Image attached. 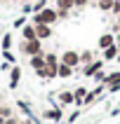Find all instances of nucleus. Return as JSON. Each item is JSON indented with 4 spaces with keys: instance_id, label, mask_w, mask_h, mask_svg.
<instances>
[{
    "instance_id": "f257e3e1",
    "label": "nucleus",
    "mask_w": 120,
    "mask_h": 124,
    "mask_svg": "<svg viewBox=\"0 0 120 124\" xmlns=\"http://www.w3.org/2000/svg\"><path fill=\"white\" fill-rule=\"evenodd\" d=\"M56 21H59V12H56V7H45L42 12L38 14H31V23H47V26H54Z\"/></svg>"
},
{
    "instance_id": "f03ea898",
    "label": "nucleus",
    "mask_w": 120,
    "mask_h": 124,
    "mask_svg": "<svg viewBox=\"0 0 120 124\" xmlns=\"http://www.w3.org/2000/svg\"><path fill=\"white\" fill-rule=\"evenodd\" d=\"M19 52L26 59H31V56H38V54H45V49H42V40H31V42H24L21 40V45H19Z\"/></svg>"
},
{
    "instance_id": "7ed1b4c3",
    "label": "nucleus",
    "mask_w": 120,
    "mask_h": 124,
    "mask_svg": "<svg viewBox=\"0 0 120 124\" xmlns=\"http://www.w3.org/2000/svg\"><path fill=\"white\" fill-rule=\"evenodd\" d=\"M59 61L71 66V68H75V73L83 68V63H80V52L78 49H64L61 54H59Z\"/></svg>"
},
{
    "instance_id": "20e7f679",
    "label": "nucleus",
    "mask_w": 120,
    "mask_h": 124,
    "mask_svg": "<svg viewBox=\"0 0 120 124\" xmlns=\"http://www.w3.org/2000/svg\"><path fill=\"white\" fill-rule=\"evenodd\" d=\"M113 45H118V40H115V33L113 31H108V33H101L97 40V52H104V49L113 47Z\"/></svg>"
},
{
    "instance_id": "39448f33",
    "label": "nucleus",
    "mask_w": 120,
    "mask_h": 124,
    "mask_svg": "<svg viewBox=\"0 0 120 124\" xmlns=\"http://www.w3.org/2000/svg\"><path fill=\"white\" fill-rule=\"evenodd\" d=\"M28 66H31V68H33V73L42 80V73H45V66H47V61H45V54L31 56V59H28Z\"/></svg>"
},
{
    "instance_id": "423d86ee",
    "label": "nucleus",
    "mask_w": 120,
    "mask_h": 124,
    "mask_svg": "<svg viewBox=\"0 0 120 124\" xmlns=\"http://www.w3.org/2000/svg\"><path fill=\"white\" fill-rule=\"evenodd\" d=\"M106 66V61L104 59H97V61H92V63H87V66H83L80 68V73H83V77H94L99 73V70Z\"/></svg>"
},
{
    "instance_id": "0eeeda50",
    "label": "nucleus",
    "mask_w": 120,
    "mask_h": 124,
    "mask_svg": "<svg viewBox=\"0 0 120 124\" xmlns=\"http://www.w3.org/2000/svg\"><path fill=\"white\" fill-rule=\"evenodd\" d=\"M104 84H106V89L108 91H120V70H113V73H108L106 75V80H104Z\"/></svg>"
},
{
    "instance_id": "6e6552de",
    "label": "nucleus",
    "mask_w": 120,
    "mask_h": 124,
    "mask_svg": "<svg viewBox=\"0 0 120 124\" xmlns=\"http://www.w3.org/2000/svg\"><path fill=\"white\" fill-rule=\"evenodd\" d=\"M19 82H21V66H12L9 70V80H7V87L9 89H19Z\"/></svg>"
},
{
    "instance_id": "1a4fd4ad",
    "label": "nucleus",
    "mask_w": 120,
    "mask_h": 124,
    "mask_svg": "<svg viewBox=\"0 0 120 124\" xmlns=\"http://www.w3.org/2000/svg\"><path fill=\"white\" fill-rule=\"evenodd\" d=\"M42 117L45 119H52V122H64V110H61V105H54V108H49V110L42 112Z\"/></svg>"
},
{
    "instance_id": "9d476101",
    "label": "nucleus",
    "mask_w": 120,
    "mask_h": 124,
    "mask_svg": "<svg viewBox=\"0 0 120 124\" xmlns=\"http://www.w3.org/2000/svg\"><path fill=\"white\" fill-rule=\"evenodd\" d=\"M35 26V23H33ZM35 33H38V40H49V38H52V35H54V28L52 26H47V23H38V26H35Z\"/></svg>"
},
{
    "instance_id": "9b49d317",
    "label": "nucleus",
    "mask_w": 120,
    "mask_h": 124,
    "mask_svg": "<svg viewBox=\"0 0 120 124\" xmlns=\"http://www.w3.org/2000/svg\"><path fill=\"white\" fill-rule=\"evenodd\" d=\"M19 33H21V40H24V42H31V40H35V38H38V33H35V26L31 23V21H28L26 26L21 28Z\"/></svg>"
},
{
    "instance_id": "f8f14e48",
    "label": "nucleus",
    "mask_w": 120,
    "mask_h": 124,
    "mask_svg": "<svg viewBox=\"0 0 120 124\" xmlns=\"http://www.w3.org/2000/svg\"><path fill=\"white\" fill-rule=\"evenodd\" d=\"M118 54H120V47H118V45H113V47H108V49H104V52H101V59H104L106 63H111V61H115V59H118Z\"/></svg>"
},
{
    "instance_id": "ddd939ff",
    "label": "nucleus",
    "mask_w": 120,
    "mask_h": 124,
    "mask_svg": "<svg viewBox=\"0 0 120 124\" xmlns=\"http://www.w3.org/2000/svg\"><path fill=\"white\" fill-rule=\"evenodd\" d=\"M0 49L2 52H12L14 49V35L7 31V33H2V40H0Z\"/></svg>"
},
{
    "instance_id": "4468645a",
    "label": "nucleus",
    "mask_w": 120,
    "mask_h": 124,
    "mask_svg": "<svg viewBox=\"0 0 120 124\" xmlns=\"http://www.w3.org/2000/svg\"><path fill=\"white\" fill-rule=\"evenodd\" d=\"M59 105H75V94L73 91H59Z\"/></svg>"
},
{
    "instance_id": "2eb2a0df",
    "label": "nucleus",
    "mask_w": 120,
    "mask_h": 124,
    "mask_svg": "<svg viewBox=\"0 0 120 124\" xmlns=\"http://www.w3.org/2000/svg\"><path fill=\"white\" fill-rule=\"evenodd\" d=\"M87 91H90V89L83 87V84L73 89V94H75V108H83V101H85V96H87Z\"/></svg>"
},
{
    "instance_id": "dca6fc26",
    "label": "nucleus",
    "mask_w": 120,
    "mask_h": 124,
    "mask_svg": "<svg viewBox=\"0 0 120 124\" xmlns=\"http://www.w3.org/2000/svg\"><path fill=\"white\" fill-rule=\"evenodd\" d=\"M92 61H97V52H92V49H83V52H80V63L87 66V63H92Z\"/></svg>"
},
{
    "instance_id": "f3484780",
    "label": "nucleus",
    "mask_w": 120,
    "mask_h": 124,
    "mask_svg": "<svg viewBox=\"0 0 120 124\" xmlns=\"http://www.w3.org/2000/svg\"><path fill=\"white\" fill-rule=\"evenodd\" d=\"M73 75H75V68H71L66 63H59V80H68Z\"/></svg>"
},
{
    "instance_id": "a211bd4d",
    "label": "nucleus",
    "mask_w": 120,
    "mask_h": 124,
    "mask_svg": "<svg viewBox=\"0 0 120 124\" xmlns=\"http://www.w3.org/2000/svg\"><path fill=\"white\" fill-rule=\"evenodd\" d=\"M54 7H56V9H66V12H71V9H75V0H54Z\"/></svg>"
},
{
    "instance_id": "6ab92c4d",
    "label": "nucleus",
    "mask_w": 120,
    "mask_h": 124,
    "mask_svg": "<svg viewBox=\"0 0 120 124\" xmlns=\"http://www.w3.org/2000/svg\"><path fill=\"white\" fill-rule=\"evenodd\" d=\"M113 2H115V0H97L94 5H97V9H101V12H113Z\"/></svg>"
},
{
    "instance_id": "aec40b11",
    "label": "nucleus",
    "mask_w": 120,
    "mask_h": 124,
    "mask_svg": "<svg viewBox=\"0 0 120 124\" xmlns=\"http://www.w3.org/2000/svg\"><path fill=\"white\" fill-rule=\"evenodd\" d=\"M28 21H31V19H28V16H26V14H21V16H19V19H14V23H12V28H17V31H21V28H24V26H26V23H28Z\"/></svg>"
},
{
    "instance_id": "412c9836",
    "label": "nucleus",
    "mask_w": 120,
    "mask_h": 124,
    "mask_svg": "<svg viewBox=\"0 0 120 124\" xmlns=\"http://www.w3.org/2000/svg\"><path fill=\"white\" fill-rule=\"evenodd\" d=\"M0 117H2V119L14 117V108H12V105H0Z\"/></svg>"
},
{
    "instance_id": "4be33fe9",
    "label": "nucleus",
    "mask_w": 120,
    "mask_h": 124,
    "mask_svg": "<svg viewBox=\"0 0 120 124\" xmlns=\"http://www.w3.org/2000/svg\"><path fill=\"white\" fill-rule=\"evenodd\" d=\"M45 7H49V5H47V0H35V2H33V14L42 12Z\"/></svg>"
},
{
    "instance_id": "5701e85b",
    "label": "nucleus",
    "mask_w": 120,
    "mask_h": 124,
    "mask_svg": "<svg viewBox=\"0 0 120 124\" xmlns=\"http://www.w3.org/2000/svg\"><path fill=\"white\" fill-rule=\"evenodd\" d=\"M2 61L12 63V66H17V54L14 52H2Z\"/></svg>"
},
{
    "instance_id": "b1692460",
    "label": "nucleus",
    "mask_w": 120,
    "mask_h": 124,
    "mask_svg": "<svg viewBox=\"0 0 120 124\" xmlns=\"http://www.w3.org/2000/svg\"><path fill=\"white\" fill-rule=\"evenodd\" d=\"M78 119H80V108H75V110H73L68 117H66V124H75Z\"/></svg>"
},
{
    "instance_id": "393cba45",
    "label": "nucleus",
    "mask_w": 120,
    "mask_h": 124,
    "mask_svg": "<svg viewBox=\"0 0 120 124\" xmlns=\"http://www.w3.org/2000/svg\"><path fill=\"white\" fill-rule=\"evenodd\" d=\"M21 14H26V16H31V14H33V2H26V5L21 7Z\"/></svg>"
},
{
    "instance_id": "a878e982",
    "label": "nucleus",
    "mask_w": 120,
    "mask_h": 124,
    "mask_svg": "<svg viewBox=\"0 0 120 124\" xmlns=\"http://www.w3.org/2000/svg\"><path fill=\"white\" fill-rule=\"evenodd\" d=\"M106 75H108V73H104V68L99 70L97 75H94V82H99V84H104V80H106Z\"/></svg>"
},
{
    "instance_id": "bb28decb",
    "label": "nucleus",
    "mask_w": 120,
    "mask_h": 124,
    "mask_svg": "<svg viewBox=\"0 0 120 124\" xmlns=\"http://www.w3.org/2000/svg\"><path fill=\"white\" fill-rule=\"evenodd\" d=\"M0 70H2V73H9V70H12V63L2 61V63H0Z\"/></svg>"
},
{
    "instance_id": "cd10ccee",
    "label": "nucleus",
    "mask_w": 120,
    "mask_h": 124,
    "mask_svg": "<svg viewBox=\"0 0 120 124\" xmlns=\"http://www.w3.org/2000/svg\"><path fill=\"white\" fill-rule=\"evenodd\" d=\"M92 0H75V9H80V7H87Z\"/></svg>"
},
{
    "instance_id": "c85d7f7f",
    "label": "nucleus",
    "mask_w": 120,
    "mask_h": 124,
    "mask_svg": "<svg viewBox=\"0 0 120 124\" xmlns=\"http://www.w3.org/2000/svg\"><path fill=\"white\" fill-rule=\"evenodd\" d=\"M113 14H115V16L120 14V0H115V2H113Z\"/></svg>"
},
{
    "instance_id": "c756f323",
    "label": "nucleus",
    "mask_w": 120,
    "mask_h": 124,
    "mask_svg": "<svg viewBox=\"0 0 120 124\" xmlns=\"http://www.w3.org/2000/svg\"><path fill=\"white\" fill-rule=\"evenodd\" d=\"M115 26L120 28V14H118V16H115Z\"/></svg>"
},
{
    "instance_id": "7c9ffc66",
    "label": "nucleus",
    "mask_w": 120,
    "mask_h": 124,
    "mask_svg": "<svg viewBox=\"0 0 120 124\" xmlns=\"http://www.w3.org/2000/svg\"><path fill=\"white\" fill-rule=\"evenodd\" d=\"M115 40H118V42H120V31H118V33H115Z\"/></svg>"
},
{
    "instance_id": "2f4dec72",
    "label": "nucleus",
    "mask_w": 120,
    "mask_h": 124,
    "mask_svg": "<svg viewBox=\"0 0 120 124\" xmlns=\"http://www.w3.org/2000/svg\"><path fill=\"white\" fill-rule=\"evenodd\" d=\"M0 124H5V119H2V117H0Z\"/></svg>"
},
{
    "instance_id": "473e14b6",
    "label": "nucleus",
    "mask_w": 120,
    "mask_h": 124,
    "mask_svg": "<svg viewBox=\"0 0 120 124\" xmlns=\"http://www.w3.org/2000/svg\"><path fill=\"white\" fill-rule=\"evenodd\" d=\"M115 61H118V63H120V54H118V59H115Z\"/></svg>"
},
{
    "instance_id": "72a5a7b5",
    "label": "nucleus",
    "mask_w": 120,
    "mask_h": 124,
    "mask_svg": "<svg viewBox=\"0 0 120 124\" xmlns=\"http://www.w3.org/2000/svg\"><path fill=\"white\" fill-rule=\"evenodd\" d=\"M118 47H120V42H118Z\"/></svg>"
},
{
    "instance_id": "f704fd0d",
    "label": "nucleus",
    "mask_w": 120,
    "mask_h": 124,
    "mask_svg": "<svg viewBox=\"0 0 120 124\" xmlns=\"http://www.w3.org/2000/svg\"><path fill=\"white\" fill-rule=\"evenodd\" d=\"M118 124H120V122H118Z\"/></svg>"
}]
</instances>
